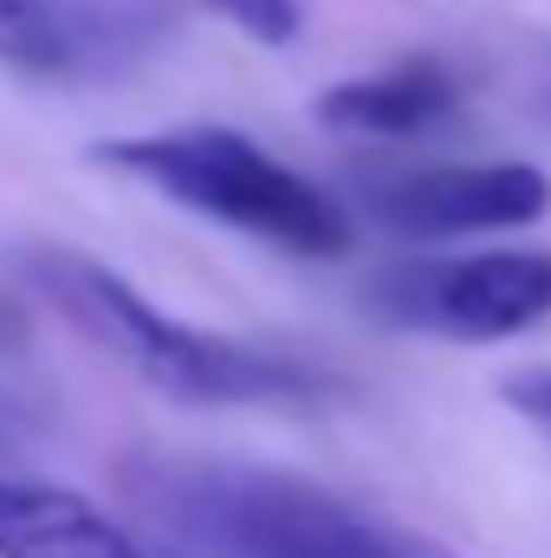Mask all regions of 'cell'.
I'll use <instances>...</instances> for the list:
<instances>
[{
  "label": "cell",
  "instance_id": "9c48e42d",
  "mask_svg": "<svg viewBox=\"0 0 551 558\" xmlns=\"http://www.w3.org/2000/svg\"><path fill=\"white\" fill-rule=\"evenodd\" d=\"M234 33H247L254 46H292L305 33V7L298 0H208Z\"/></svg>",
  "mask_w": 551,
  "mask_h": 558
},
{
  "label": "cell",
  "instance_id": "ba28073f",
  "mask_svg": "<svg viewBox=\"0 0 551 558\" xmlns=\"http://www.w3.org/2000/svg\"><path fill=\"white\" fill-rule=\"evenodd\" d=\"M0 59L20 72H65L78 59L72 20L52 0H0Z\"/></svg>",
  "mask_w": 551,
  "mask_h": 558
},
{
  "label": "cell",
  "instance_id": "8992f818",
  "mask_svg": "<svg viewBox=\"0 0 551 558\" xmlns=\"http://www.w3.org/2000/svg\"><path fill=\"white\" fill-rule=\"evenodd\" d=\"M461 72L434 52L396 59L383 72L344 78L318 98V124L338 137H377V143H409L428 131H448L461 118Z\"/></svg>",
  "mask_w": 551,
  "mask_h": 558
},
{
  "label": "cell",
  "instance_id": "52a82bcc",
  "mask_svg": "<svg viewBox=\"0 0 551 558\" xmlns=\"http://www.w3.org/2000/svg\"><path fill=\"white\" fill-rule=\"evenodd\" d=\"M0 558H149L91 494L46 474H0Z\"/></svg>",
  "mask_w": 551,
  "mask_h": 558
},
{
  "label": "cell",
  "instance_id": "277c9868",
  "mask_svg": "<svg viewBox=\"0 0 551 558\" xmlns=\"http://www.w3.org/2000/svg\"><path fill=\"white\" fill-rule=\"evenodd\" d=\"M364 312L448 338V344H500L551 318V254L546 247H487L461 260H415L364 286Z\"/></svg>",
  "mask_w": 551,
  "mask_h": 558
},
{
  "label": "cell",
  "instance_id": "30bf717a",
  "mask_svg": "<svg viewBox=\"0 0 551 558\" xmlns=\"http://www.w3.org/2000/svg\"><path fill=\"white\" fill-rule=\"evenodd\" d=\"M500 397H506V410H519V416L551 441V364H532V371L506 377V384H500Z\"/></svg>",
  "mask_w": 551,
  "mask_h": 558
},
{
  "label": "cell",
  "instance_id": "7c38bea8",
  "mask_svg": "<svg viewBox=\"0 0 551 558\" xmlns=\"http://www.w3.org/2000/svg\"><path fill=\"white\" fill-rule=\"evenodd\" d=\"M539 105H546V124H551V78H546V98H539Z\"/></svg>",
  "mask_w": 551,
  "mask_h": 558
},
{
  "label": "cell",
  "instance_id": "6da1fadb",
  "mask_svg": "<svg viewBox=\"0 0 551 558\" xmlns=\"http://www.w3.org/2000/svg\"><path fill=\"white\" fill-rule=\"evenodd\" d=\"M124 494L195 558H467L415 526L364 513L357 500L260 461L131 454Z\"/></svg>",
  "mask_w": 551,
  "mask_h": 558
},
{
  "label": "cell",
  "instance_id": "5b68a950",
  "mask_svg": "<svg viewBox=\"0 0 551 558\" xmlns=\"http://www.w3.org/2000/svg\"><path fill=\"white\" fill-rule=\"evenodd\" d=\"M390 234L454 241L493 228H532L551 215V175L532 162H428V169H377L357 182V208Z\"/></svg>",
  "mask_w": 551,
  "mask_h": 558
},
{
  "label": "cell",
  "instance_id": "7a4b0ae2",
  "mask_svg": "<svg viewBox=\"0 0 551 558\" xmlns=\"http://www.w3.org/2000/svg\"><path fill=\"white\" fill-rule=\"evenodd\" d=\"M13 279L33 299H46L85 344H98L105 357L137 371L169 403H188V410H279V403H311L325 390L318 371H305L279 351L201 331V325L149 305L118 267H105L91 254L20 247Z\"/></svg>",
  "mask_w": 551,
  "mask_h": 558
},
{
  "label": "cell",
  "instance_id": "3957f363",
  "mask_svg": "<svg viewBox=\"0 0 551 558\" xmlns=\"http://www.w3.org/2000/svg\"><path fill=\"white\" fill-rule=\"evenodd\" d=\"M91 162L131 175L143 189L182 202L201 221H221L247 241H267L298 260H344L357 247V215L344 195L318 189L292 162L228 124H188V131H149V137L91 143Z\"/></svg>",
  "mask_w": 551,
  "mask_h": 558
},
{
  "label": "cell",
  "instance_id": "8fae6325",
  "mask_svg": "<svg viewBox=\"0 0 551 558\" xmlns=\"http://www.w3.org/2000/svg\"><path fill=\"white\" fill-rule=\"evenodd\" d=\"M33 428H39V410H33L13 384H0V448L20 441V435H33Z\"/></svg>",
  "mask_w": 551,
  "mask_h": 558
}]
</instances>
